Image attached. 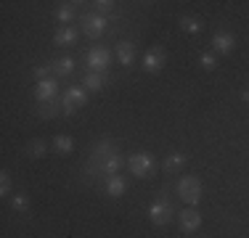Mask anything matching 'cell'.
Returning a JSON list of instances; mask_svg holds the SVG:
<instances>
[{
    "label": "cell",
    "instance_id": "obj_1",
    "mask_svg": "<svg viewBox=\"0 0 249 238\" xmlns=\"http://www.w3.org/2000/svg\"><path fill=\"white\" fill-rule=\"evenodd\" d=\"M127 170H130V175H135L138 180H146V177H154V172H157V159H154V153H149V151H138L127 159Z\"/></svg>",
    "mask_w": 249,
    "mask_h": 238
},
{
    "label": "cell",
    "instance_id": "obj_2",
    "mask_svg": "<svg viewBox=\"0 0 249 238\" xmlns=\"http://www.w3.org/2000/svg\"><path fill=\"white\" fill-rule=\"evenodd\" d=\"M178 196L183 199V204L188 206H196L201 201V180L194 175H186L178 180Z\"/></svg>",
    "mask_w": 249,
    "mask_h": 238
},
{
    "label": "cell",
    "instance_id": "obj_3",
    "mask_svg": "<svg viewBox=\"0 0 249 238\" xmlns=\"http://www.w3.org/2000/svg\"><path fill=\"white\" fill-rule=\"evenodd\" d=\"M85 103H88V90L82 85L67 87L64 95H61V111L64 114H74V111H80Z\"/></svg>",
    "mask_w": 249,
    "mask_h": 238
},
{
    "label": "cell",
    "instance_id": "obj_4",
    "mask_svg": "<svg viewBox=\"0 0 249 238\" xmlns=\"http://www.w3.org/2000/svg\"><path fill=\"white\" fill-rule=\"evenodd\" d=\"M85 64H88V69H90V71L104 74V71L109 69V64H111V51H109V48H104V45L90 48L88 56H85Z\"/></svg>",
    "mask_w": 249,
    "mask_h": 238
},
{
    "label": "cell",
    "instance_id": "obj_5",
    "mask_svg": "<svg viewBox=\"0 0 249 238\" xmlns=\"http://www.w3.org/2000/svg\"><path fill=\"white\" fill-rule=\"evenodd\" d=\"M173 217H175V212H173V206H170V201H164V199H157L149 206V220H151V225H157V228L170 225Z\"/></svg>",
    "mask_w": 249,
    "mask_h": 238
},
{
    "label": "cell",
    "instance_id": "obj_6",
    "mask_svg": "<svg viewBox=\"0 0 249 238\" xmlns=\"http://www.w3.org/2000/svg\"><path fill=\"white\" fill-rule=\"evenodd\" d=\"M164 64H167V53H164V48L154 45V48H149V51L143 53V69L149 71V74H157V71H162Z\"/></svg>",
    "mask_w": 249,
    "mask_h": 238
},
{
    "label": "cell",
    "instance_id": "obj_7",
    "mask_svg": "<svg viewBox=\"0 0 249 238\" xmlns=\"http://www.w3.org/2000/svg\"><path fill=\"white\" fill-rule=\"evenodd\" d=\"M178 225H180L183 233H196L201 228V214L196 206H186V209L178 214Z\"/></svg>",
    "mask_w": 249,
    "mask_h": 238
},
{
    "label": "cell",
    "instance_id": "obj_8",
    "mask_svg": "<svg viewBox=\"0 0 249 238\" xmlns=\"http://www.w3.org/2000/svg\"><path fill=\"white\" fill-rule=\"evenodd\" d=\"M82 32H85V37H90V40H98L101 34L106 32V16H101V14H88V16H82Z\"/></svg>",
    "mask_w": 249,
    "mask_h": 238
},
{
    "label": "cell",
    "instance_id": "obj_9",
    "mask_svg": "<svg viewBox=\"0 0 249 238\" xmlns=\"http://www.w3.org/2000/svg\"><path fill=\"white\" fill-rule=\"evenodd\" d=\"M35 98L40 103H48V101H56L58 98V80L56 77H48V80H40L35 85Z\"/></svg>",
    "mask_w": 249,
    "mask_h": 238
},
{
    "label": "cell",
    "instance_id": "obj_10",
    "mask_svg": "<svg viewBox=\"0 0 249 238\" xmlns=\"http://www.w3.org/2000/svg\"><path fill=\"white\" fill-rule=\"evenodd\" d=\"M77 40H80V32L74 27H58L56 34H53V45L58 48H72Z\"/></svg>",
    "mask_w": 249,
    "mask_h": 238
},
{
    "label": "cell",
    "instance_id": "obj_11",
    "mask_svg": "<svg viewBox=\"0 0 249 238\" xmlns=\"http://www.w3.org/2000/svg\"><path fill=\"white\" fill-rule=\"evenodd\" d=\"M236 40L231 32H217L215 37H212V48H215V53H220V56H228L231 51H233Z\"/></svg>",
    "mask_w": 249,
    "mask_h": 238
},
{
    "label": "cell",
    "instance_id": "obj_12",
    "mask_svg": "<svg viewBox=\"0 0 249 238\" xmlns=\"http://www.w3.org/2000/svg\"><path fill=\"white\" fill-rule=\"evenodd\" d=\"M117 61H120L122 67H133L135 64V45L130 43V40H122V43L117 45Z\"/></svg>",
    "mask_w": 249,
    "mask_h": 238
},
{
    "label": "cell",
    "instance_id": "obj_13",
    "mask_svg": "<svg viewBox=\"0 0 249 238\" xmlns=\"http://www.w3.org/2000/svg\"><path fill=\"white\" fill-rule=\"evenodd\" d=\"M124 190H127V180H124L122 175L106 177V196H111V199H120Z\"/></svg>",
    "mask_w": 249,
    "mask_h": 238
},
{
    "label": "cell",
    "instance_id": "obj_14",
    "mask_svg": "<svg viewBox=\"0 0 249 238\" xmlns=\"http://www.w3.org/2000/svg\"><path fill=\"white\" fill-rule=\"evenodd\" d=\"M53 151H56L58 156L74 153V138L72 135H56V138H53Z\"/></svg>",
    "mask_w": 249,
    "mask_h": 238
},
{
    "label": "cell",
    "instance_id": "obj_15",
    "mask_svg": "<svg viewBox=\"0 0 249 238\" xmlns=\"http://www.w3.org/2000/svg\"><path fill=\"white\" fill-rule=\"evenodd\" d=\"M104 82H106L104 74H98V71H88L85 80H82V87H85L88 93H101L104 90Z\"/></svg>",
    "mask_w": 249,
    "mask_h": 238
},
{
    "label": "cell",
    "instance_id": "obj_16",
    "mask_svg": "<svg viewBox=\"0 0 249 238\" xmlns=\"http://www.w3.org/2000/svg\"><path fill=\"white\" fill-rule=\"evenodd\" d=\"M114 153H120V148H117V143L109 140V138L98 140L96 148H93V156L96 159H106V156H114Z\"/></svg>",
    "mask_w": 249,
    "mask_h": 238
},
{
    "label": "cell",
    "instance_id": "obj_17",
    "mask_svg": "<svg viewBox=\"0 0 249 238\" xmlns=\"http://www.w3.org/2000/svg\"><path fill=\"white\" fill-rule=\"evenodd\" d=\"M120 170H122V156H120V153H114V156H106L104 162H101V172H104L106 177L117 175Z\"/></svg>",
    "mask_w": 249,
    "mask_h": 238
},
{
    "label": "cell",
    "instance_id": "obj_18",
    "mask_svg": "<svg viewBox=\"0 0 249 238\" xmlns=\"http://www.w3.org/2000/svg\"><path fill=\"white\" fill-rule=\"evenodd\" d=\"M72 5H74V3H64V5H58L56 14H53V16H56V21L61 24V27H69V24L74 21V8H72Z\"/></svg>",
    "mask_w": 249,
    "mask_h": 238
},
{
    "label": "cell",
    "instance_id": "obj_19",
    "mask_svg": "<svg viewBox=\"0 0 249 238\" xmlns=\"http://www.w3.org/2000/svg\"><path fill=\"white\" fill-rule=\"evenodd\" d=\"M53 69L58 71V77H69L77 69V61H74L72 56H61L58 61H53Z\"/></svg>",
    "mask_w": 249,
    "mask_h": 238
},
{
    "label": "cell",
    "instance_id": "obj_20",
    "mask_svg": "<svg viewBox=\"0 0 249 238\" xmlns=\"http://www.w3.org/2000/svg\"><path fill=\"white\" fill-rule=\"evenodd\" d=\"M186 153H180V151H173L167 159H164V170H170V172H175V170H180V167H186Z\"/></svg>",
    "mask_w": 249,
    "mask_h": 238
},
{
    "label": "cell",
    "instance_id": "obj_21",
    "mask_svg": "<svg viewBox=\"0 0 249 238\" xmlns=\"http://www.w3.org/2000/svg\"><path fill=\"white\" fill-rule=\"evenodd\" d=\"M180 29L186 34H201V21L196 16H183L180 19Z\"/></svg>",
    "mask_w": 249,
    "mask_h": 238
},
{
    "label": "cell",
    "instance_id": "obj_22",
    "mask_svg": "<svg viewBox=\"0 0 249 238\" xmlns=\"http://www.w3.org/2000/svg\"><path fill=\"white\" fill-rule=\"evenodd\" d=\"M27 153L32 159H43L45 156V140H29V146H27Z\"/></svg>",
    "mask_w": 249,
    "mask_h": 238
},
{
    "label": "cell",
    "instance_id": "obj_23",
    "mask_svg": "<svg viewBox=\"0 0 249 238\" xmlns=\"http://www.w3.org/2000/svg\"><path fill=\"white\" fill-rule=\"evenodd\" d=\"M11 206H14L16 212H27V206H29L27 193H14V196H11Z\"/></svg>",
    "mask_w": 249,
    "mask_h": 238
},
{
    "label": "cell",
    "instance_id": "obj_24",
    "mask_svg": "<svg viewBox=\"0 0 249 238\" xmlns=\"http://www.w3.org/2000/svg\"><path fill=\"white\" fill-rule=\"evenodd\" d=\"M199 64H201L207 71H212V69H217V56H215V53H201V56H199Z\"/></svg>",
    "mask_w": 249,
    "mask_h": 238
},
{
    "label": "cell",
    "instance_id": "obj_25",
    "mask_svg": "<svg viewBox=\"0 0 249 238\" xmlns=\"http://www.w3.org/2000/svg\"><path fill=\"white\" fill-rule=\"evenodd\" d=\"M58 106H61V103H58V98H56V101H48V103L43 106V111H40V117H43V119L56 117V114H58Z\"/></svg>",
    "mask_w": 249,
    "mask_h": 238
},
{
    "label": "cell",
    "instance_id": "obj_26",
    "mask_svg": "<svg viewBox=\"0 0 249 238\" xmlns=\"http://www.w3.org/2000/svg\"><path fill=\"white\" fill-rule=\"evenodd\" d=\"M0 196H11V172H0Z\"/></svg>",
    "mask_w": 249,
    "mask_h": 238
},
{
    "label": "cell",
    "instance_id": "obj_27",
    "mask_svg": "<svg viewBox=\"0 0 249 238\" xmlns=\"http://www.w3.org/2000/svg\"><path fill=\"white\" fill-rule=\"evenodd\" d=\"M93 5H96V8H98V14L104 16V14H109V11L114 8L117 3H114V0H96V3H93Z\"/></svg>",
    "mask_w": 249,
    "mask_h": 238
},
{
    "label": "cell",
    "instance_id": "obj_28",
    "mask_svg": "<svg viewBox=\"0 0 249 238\" xmlns=\"http://www.w3.org/2000/svg\"><path fill=\"white\" fill-rule=\"evenodd\" d=\"M51 69L53 67H35V80H48V77H51Z\"/></svg>",
    "mask_w": 249,
    "mask_h": 238
},
{
    "label": "cell",
    "instance_id": "obj_29",
    "mask_svg": "<svg viewBox=\"0 0 249 238\" xmlns=\"http://www.w3.org/2000/svg\"><path fill=\"white\" fill-rule=\"evenodd\" d=\"M241 101H249V90H244V93H241Z\"/></svg>",
    "mask_w": 249,
    "mask_h": 238
}]
</instances>
